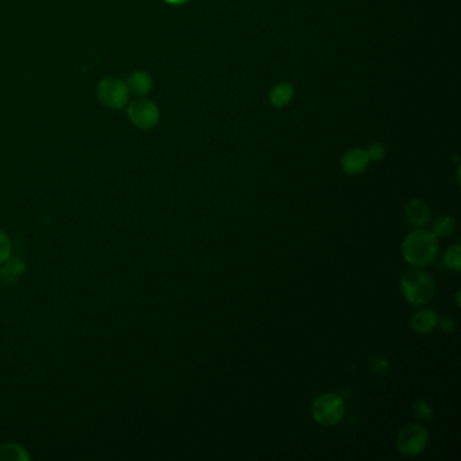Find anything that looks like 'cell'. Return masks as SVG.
<instances>
[{
    "instance_id": "1",
    "label": "cell",
    "mask_w": 461,
    "mask_h": 461,
    "mask_svg": "<svg viewBox=\"0 0 461 461\" xmlns=\"http://www.w3.org/2000/svg\"><path fill=\"white\" fill-rule=\"evenodd\" d=\"M440 244L433 231L415 229L407 234L402 244L403 258L411 267L425 268L438 256Z\"/></svg>"
},
{
    "instance_id": "2",
    "label": "cell",
    "mask_w": 461,
    "mask_h": 461,
    "mask_svg": "<svg viewBox=\"0 0 461 461\" xmlns=\"http://www.w3.org/2000/svg\"><path fill=\"white\" fill-rule=\"evenodd\" d=\"M401 291L410 304L422 306L430 302L435 292L433 277L422 268L413 267L401 276Z\"/></svg>"
},
{
    "instance_id": "3",
    "label": "cell",
    "mask_w": 461,
    "mask_h": 461,
    "mask_svg": "<svg viewBox=\"0 0 461 461\" xmlns=\"http://www.w3.org/2000/svg\"><path fill=\"white\" fill-rule=\"evenodd\" d=\"M345 410V402L339 393H322L312 402V418L322 426H336L344 420Z\"/></svg>"
},
{
    "instance_id": "4",
    "label": "cell",
    "mask_w": 461,
    "mask_h": 461,
    "mask_svg": "<svg viewBox=\"0 0 461 461\" xmlns=\"http://www.w3.org/2000/svg\"><path fill=\"white\" fill-rule=\"evenodd\" d=\"M428 444L429 432L420 423H408L403 426L396 437L398 450L406 457L420 456Z\"/></svg>"
},
{
    "instance_id": "5",
    "label": "cell",
    "mask_w": 461,
    "mask_h": 461,
    "mask_svg": "<svg viewBox=\"0 0 461 461\" xmlns=\"http://www.w3.org/2000/svg\"><path fill=\"white\" fill-rule=\"evenodd\" d=\"M97 100L110 110H121L129 102V88L126 83L115 78H105L96 88Z\"/></svg>"
},
{
    "instance_id": "6",
    "label": "cell",
    "mask_w": 461,
    "mask_h": 461,
    "mask_svg": "<svg viewBox=\"0 0 461 461\" xmlns=\"http://www.w3.org/2000/svg\"><path fill=\"white\" fill-rule=\"evenodd\" d=\"M130 122L141 130H150L160 121V109L149 99H136L127 107Z\"/></svg>"
},
{
    "instance_id": "7",
    "label": "cell",
    "mask_w": 461,
    "mask_h": 461,
    "mask_svg": "<svg viewBox=\"0 0 461 461\" xmlns=\"http://www.w3.org/2000/svg\"><path fill=\"white\" fill-rule=\"evenodd\" d=\"M369 161L371 160L366 154V150L354 148V149L348 150L341 157V168L346 175L356 176L366 171L369 165Z\"/></svg>"
},
{
    "instance_id": "8",
    "label": "cell",
    "mask_w": 461,
    "mask_h": 461,
    "mask_svg": "<svg viewBox=\"0 0 461 461\" xmlns=\"http://www.w3.org/2000/svg\"><path fill=\"white\" fill-rule=\"evenodd\" d=\"M405 216L411 226L420 229L429 223L432 218V208L422 199H413L405 207Z\"/></svg>"
},
{
    "instance_id": "9",
    "label": "cell",
    "mask_w": 461,
    "mask_h": 461,
    "mask_svg": "<svg viewBox=\"0 0 461 461\" xmlns=\"http://www.w3.org/2000/svg\"><path fill=\"white\" fill-rule=\"evenodd\" d=\"M437 312L429 309H422L414 312L410 318V326L417 334H428L432 333L438 324Z\"/></svg>"
},
{
    "instance_id": "10",
    "label": "cell",
    "mask_w": 461,
    "mask_h": 461,
    "mask_svg": "<svg viewBox=\"0 0 461 461\" xmlns=\"http://www.w3.org/2000/svg\"><path fill=\"white\" fill-rule=\"evenodd\" d=\"M124 83L129 88V92L137 96L148 95L153 88V79L147 70L133 72Z\"/></svg>"
},
{
    "instance_id": "11",
    "label": "cell",
    "mask_w": 461,
    "mask_h": 461,
    "mask_svg": "<svg viewBox=\"0 0 461 461\" xmlns=\"http://www.w3.org/2000/svg\"><path fill=\"white\" fill-rule=\"evenodd\" d=\"M1 265L3 267L0 268V279L7 285L14 283L15 280H18L26 271V264L18 258H10Z\"/></svg>"
},
{
    "instance_id": "12",
    "label": "cell",
    "mask_w": 461,
    "mask_h": 461,
    "mask_svg": "<svg viewBox=\"0 0 461 461\" xmlns=\"http://www.w3.org/2000/svg\"><path fill=\"white\" fill-rule=\"evenodd\" d=\"M294 96V85L291 83H279L272 88L270 94V102L276 109H283Z\"/></svg>"
},
{
    "instance_id": "13",
    "label": "cell",
    "mask_w": 461,
    "mask_h": 461,
    "mask_svg": "<svg viewBox=\"0 0 461 461\" xmlns=\"http://www.w3.org/2000/svg\"><path fill=\"white\" fill-rule=\"evenodd\" d=\"M28 455L26 447L15 444V443H6L0 445V461H28Z\"/></svg>"
},
{
    "instance_id": "14",
    "label": "cell",
    "mask_w": 461,
    "mask_h": 461,
    "mask_svg": "<svg viewBox=\"0 0 461 461\" xmlns=\"http://www.w3.org/2000/svg\"><path fill=\"white\" fill-rule=\"evenodd\" d=\"M433 231L437 238H445L452 235L456 231V221L455 218L444 216L438 218L433 225Z\"/></svg>"
},
{
    "instance_id": "15",
    "label": "cell",
    "mask_w": 461,
    "mask_h": 461,
    "mask_svg": "<svg viewBox=\"0 0 461 461\" xmlns=\"http://www.w3.org/2000/svg\"><path fill=\"white\" fill-rule=\"evenodd\" d=\"M444 264L447 265V270H450V271H461L460 245L456 244L447 248V250L444 255Z\"/></svg>"
},
{
    "instance_id": "16",
    "label": "cell",
    "mask_w": 461,
    "mask_h": 461,
    "mask_svg": "<svg viewBox=\"0 0 461 461\" xmlns=\"http://www.w3.org/2000/svg\"><path fill=\"white\" fill-rule=\"evenodd\" d=\"M413 413L417 420L428 422L433 418V406L430 402H428L425 399H418L413 405Z\"/></svg>"
},
{
    "instance_id": "17",
    "label": "cell",
    "mask_w": 461,
    "mask_h": 461,
    "mask_svg": "<svg viewBox=\"0 0 461 461\" xmlns=\"http://www.w3.org/2000/svg\"><path fill=\"white\" fill-rule=\"evenodd\" d=\"M369 369L373 375L384 376L390 371V361H388V359H386L381 354L372 356L369 360Z\"/></svg>"
},
{
    "instance_id": "18",
    "label": "cell",
    "mask_w": 461,
    "mask_h": 461,
    "mask_svg": "<svg viewBox=\"0 0 461 461\" xmlns=\"http://www.w3.org/2000/svg\"><path fill=\"white\" fill-rule=\"evenodd\" d=\"M11 252H13L11 238L6 231L0 229V265L11 258Z\"/></svg>"
},
{
    "instance_id": "19",
    "label": "cell",
    "mask_w": 461,
    "mask_h": 461,
    "mask_svg": "<svg viewBox=\"0 0 461 461\" xmlns=\"http://www.w3.org/2000/svg\"><path fill=\"white\" fill-rule=\"evenodd\" d=\"M366 154H368L369 160L379 161V160H381V159L384 157L386 149H384V147L380 145V144H372V145L366 149Z\"/></svg>"
},
{
    "instance_id": "20",
    "label": "cell",
    "mask_w": 461,
    "mask_h": 461,
    "mask_svg": "<svg viewBox=\"0 0 461 461\" xmlns=\"http://www.w3.org/2000/svg\"><path fill=\"white\" fill-rule=\"evenodd\" d=\"M437 326H440V329L444 332V333H453L455 329H456V324L453 321V318L450 317H443V318H438V324Z\"/></svg>"
},
{
    "instance_id": "21",
    "label": "cell",
    "mask_w": 461,
    "mask_h": 461,
    "mask_svg": "<svg viewBox=\"0 0 461 461\" xmlns=\"http://www.w3.org/2000/svg\"><path fill=\"white\" fill-rule=\"evenodd\" d=\"M165 1H168V3H171V4H183V3H186L187 0H165Z\"/></svg>"
},
{
    "instance_id": "22",
    "label": "cell",
    "mask_w": 461,
    "mask_h": 461,
    "mask_svg": "<svg viewBox=\"0 0 461 461\" xmlns=\"http://www.w3.org/2000/svg\"><path fill=\"white\" fill-rule=\"evenodd\" d=\"M456 302H457V306H460V291H457V295H456Z\"/></svg>"
}]
</instances>
